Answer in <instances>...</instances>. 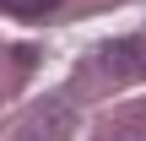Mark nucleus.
Instances as JSON below:
<instances>
[{
	"mask_svg": "<svg viewBox=\"0 0 146 141\" xmlns=\"http://www.w3.org/2000/svg\"><path fill=\"white\" fill-rule=\"evenodd\" d=\"M98 71L114 76V82H135V76H146V38H119V43H108V49L98 54Z\"/></svg>",
	"mask_w": 146,
	"mask_h": 141,
	"instance_id": "obj_1",
	"label": "nucleus"
},
{
	"mask_svg": "<svg viewBox=\"0 0 146 141\" xmlns=\"http://www.w3.org/2000/svg\"><path fill=\"white\" fill-rule=\"evenodd\" d=\"M54 5H60V0H0L5 16H27V22H33V16H49Z\"/></svg>",
	"mask_w": 146,
	"mask_h": 141,
	"instance_id": "obj_2",
	"label": "nucleus"
}]
</instances>
